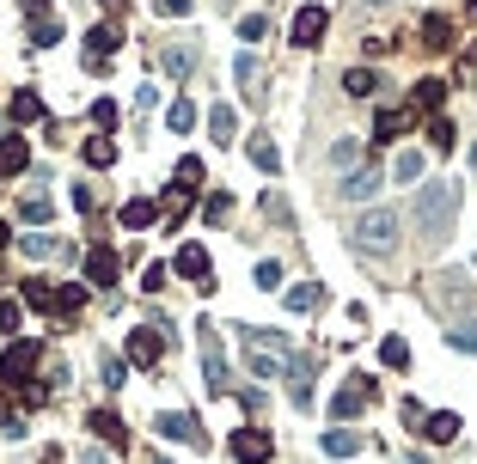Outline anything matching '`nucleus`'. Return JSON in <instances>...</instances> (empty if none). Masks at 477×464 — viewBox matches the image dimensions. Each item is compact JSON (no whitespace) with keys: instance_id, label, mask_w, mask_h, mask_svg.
Returning <instances> with one entry per match:
<instances>
[{"instance_id":"nucleus-6","label":"nucleus","mask_w":477,"mask_h":464,"mask_svg":"<svg viewBox=\"0 0 477 464\" xmlns=\"http://www.w3.org/2000/svg\"><path fill=\"white\" fill-rule=\"evenodd\" d=\"M233 80L245 86V98H251V104H264V92H270V67H264V61L245 49V56L233 61Z\"/></svg>"},{"instance_id":"nucleus-9","label":"nucleus","mask_w":477,"mask_h":464,"mask_svg":"<svg viewBox=\"0 0 477 464\" xmlns=\"http://www.w3.org/2000/svg\"><path fill=\"white\" fill-rule=\"evenodd\" d=\"M233 459L239 464H270V434H264V428H239V434H233Z\"/></svg>"},{"instance_id":"nucleus-30","label":"nucleus","mask_w":477,"mask_h":464,"mask_svg":"<svg viewBox=\"0 0 477 464\" xmlns=\"http://www.w3.org/2000/svg\"><path fill=\"white\" fill-rule=\"evenodd\" d=\"M80 305H86V287H80V282L56 287V312H62V318H80Z\"/></svg>"},{"instance_id":"nucleus-54","label":"nucleus","mask_w":477,"mask_h":464,"mask_svg":"<svg viewBox=\"0 0 477 464\" xmlns=\"http://www.w3.org/2000/svg\"><path fill=\"white\" fill-rule=\"evenodd\" d=\"M160 464H166V459H160Z\"/></svg>"},{"instance_id":"nucleus-8","label":"nucleus","mask_w":477,"mask_h":464,"mask_svg":"<svg viewBox=\"0 0 477 464\" xmlns=\"http://www.w3.org/2000/svg\"><path fill=\"white\" fill-rule=\"evenodd\" d=\"M117 269H123V257H117L110 244H92V251H86V282L92 287H110L117 282Z\"/></svg>"},{"instance_id":"nucleus-28","label":"nucleus","mask_w":477,"mask_h":464,"mask_svg":"<svg viewBox=\"0 0 477 464\" xmlns=\"http://www.w3.org/2000/svg\"><path fill=\"white\" fill-rule=\"evenodd\" d=\"M31 43H37V49H56V43H62V25H56V13L31 19Z\"/></svg>"},{"instance_id":"nucleus-52","label":"nucleus","mask_w":477,"mask_h":464,"mask_svg":"<svg viewBox=\"0 0 477 464\" xmlns=\"http://www.w3.org/2000/svg\"><path fill=\"white\" fill-rule=\"evenodd\" d=\"M472 171H477V147H472Z\"/></svg>"},{"instance_id":"nucleus-45","label":"nucleus","mask_w":477,"mask_h":464,"mask_svg":"<svg viewBox=\"0 0 477 464\" xmlns=\"http://www.w3.org/2000/svg\"><path fill=\"white\" fill-rule=\"evenodd\" d=\"M0 434H6V440H19V434H25V416H19V409H0Z\"/></svg>"},{"instance_id":"nucleus-46","label":"nucleus","mask_w":477,"mask_h":464,"mask_svg":"<svg viewBox=\"0 0 477 464\" xmlns=\"http://www.w3.org/2000/svg\"><path fill=\"white\" fill-rule=\"evenodd\" d=\"M257 287H264V294L282 287V263H257Z\"/></svg>"},{"instance_id":"nucleus-21","label":"nucleus","mask_w":477,"mask_h":464,"mask_svg":"<svg viewBox=\"0 0 477 464\" xmlns=\"http://www.w3.org/2000/svg\"><path fill=\"white\" fill-rule=\"evenodd\" d=\"M153 221H160V202H147V196H135V202H123V226H129V232H147Z\"/></svg>"},{"instance_id":"nucleus-49","label":"nucleus","mask_w":477,"mask_h":464,"mask_svg":"<svg viewBox=\"0 0 477 464\" xmlns=\"http://www.w3.org/2000/svg\"><path fill=\"white\" fill-rule=\"evenodd\" d=\"M74 208H80V214H92V208H99V196H92V183H74Z\"/></svg>"},{"instance_id":"nucleus-11","label":"nucleus","mask_w":477,"mask_h":464,"mask_svg":"<svg viewBox=\"0 0 477 464\" xmlns=\"http://www.w3.org/2000/svg\"><path fill=\"white\" fill-rule=\"evenodd\" d=\"M117 43H123V31H117V25H92V31H86V61H92V67H104V56H117Z\"/></svg>"},{"instance_id":"nucleus-4","label":"nucleus","mask_w":477,"mask_h":464,"mask_svg":"<svg viewBox=\"0 0 477 464\" xmlns=\"http://www.w3.org/2000/svg\"><path fill=\"white\" fill-rule=\"evenodd\" d=\"M160 440H178V446H196V452H202L208 446V434H202V422H196V416H184V409H166V416H160Z\"/></svg>"},{"instance_id":"nucleus-24","label":"nucleus","mask_w":477,"mask_h":464,"mask_svg":"<svg viewBox=\"0 0 477 464\" xmlns=\"http://www.w3.org/2000/svg\"><path fill=\"white\" fill-rule=\"evenodd\" d=\"M422 43H429V49H447V43H453V19H447V13H429V19H422Z\"/></svg>"},{"instance_id":"nucleus-16","label":"nucleus","mask_w":477,"mask_h":464,"mask_svg":"<svg viewBox=\"0 0 477 464\" xmlns=\"http://www.w3.org/2000/svg\"><path fill=\"white\" fill-rule=\"evenodd\" d=\"M25 165H31V147H25V135H6V141H0V178H19Z\"/></svg>"},{"instance_id":"nucleus-13","label":"nucleus","mask_w":477,"mask_h":464,"mask_svg":"<svg viewBox=\"0 0 477 464\" xmlns=\"http://www.w3.org/2000/svg\"><path fill=\"white\" fill-rule=\"evenodd\" d=\"M178 275H184V282H196L202 294L214 287V282H208V251H202V244H184V251H178Z\"/></svg>"},{"instance_id":"nucleus-23","label":"nucleus","mask_w":477,"mask_h":464,"mask_svg":"<svg viewBox=\"0 0 477 464\" xmlns=\"http://www.w3.org/2000/svg\"><path fill=\"white\" fill-rule=\"evenodd\" d=\"M343 92H349V98H374L379 74H374V67H349V74H343Z\"/></svg>"},{"instance_id":"nucleus-26","label":"nucleus","mask_w":477,"mask_h":464,"mask_svg":"<svg viewBox=\"0 0 477 464\" xmlns=\"http://www.w3.org/2000/svg\"><path fill=\"white\" fill-rule=\"evenodd\" d=\"M379 366L404 373V366H410V343H404V336H386V343H379Z\"/></svg>"},{"instance_id":"nucleus-20","label":"nucleus","mask_w":477,"mask_h":464,"mask_svg":"<svg viewBox=\"0 0 477 464\" xmlns=\"http://www.w3.org/2000/svg\"><path fill=\"white\" fill-rule=\"evenodd\" d=\"M245 153H251V165H257V171H270V178L282 171V153H275V141H270V135H251V141H245Z\"/></svg>"},{"instance_id":"nucleus-47","label":"nucleus","mask_w":477,"mask_h":464,"mask_svg":"<svg viewBox=\"0 0 477 464\" xmlns=\"http://www.w3.org/2000/svg\"><path fill=\"white\" fill-rule=\"evenodd\" d=\"M92 122H99V129H117V104L99 98V104H92Z\"/></svg>"},{"instance_id":"nucleus-15","label":"nucleus","mask_w":477,"mask_h":464,"mask_svg":"<svg viewBox=\"0 0 477 464\" xmlns=\"http://www.w3.org/2000/svg\"><path fill=\"white\" fill-rule=\"evenodd\" d=\"M459 428H465V422H459L453 409H435V416H422V434H429L435 446H453V440H459Z\"/></svg>"},{"instance_id":"nucleus-32","label":"nucleus","mask_w":477,"mask_h":464,"mask_svg":"<svg viewBox=\"0 0 477 464\" xmlns=\"http://www.w3.org/2000/svg\"><path fill=\"white\" fill-rule=\"evenodd\" d=\"M110 160H117V141H110V135H92V141H86V165H99L104 171Z\"/></svg>"},{"instance_id":"nucleus-10","label":"nucleus","mask_w":477,"mask_h":464,"mask_svg":"<svg viewBox=\"0 0 477 464\" xmlns=\"http://www.w3.org/2000/svg\"><path fill=\"white\" fill-rule=\"evenodd\" d=\"M361 404H374V379H349V385L331 397V416H337V422H349Z\"/></svg>"},{"instance_id":"nucleus-5","label":"nucleus","mask_w":477,"mask_h":464,"mask_svg":"<svg viewBox=\"0 0 477 464\" xmlns=\"http://www.w3.org/2000/svg\"><path fill=\"white\" fill-rule=\"evenodd\" d=\"M325 31H331V13H325V6H300V13H294V43H300V49H318Z\"/></svg>"},{"instance_id":"nucleus-38","label":"nucleus","mask_w":477,"mask_h":464,"mask_svg":"<svg viewBox=\"0 0 477 464\" xmlns=\"http://www.w3.org/2000/svg\"><path fill=\"white\" fill-rule=\"evenodd\" d=\"M239 37H245V43H264V37H270V19H264V13H245V19H239Z\"/></svg>"},{"instance_id":"nucleus-3","label":"nucleus","mask_w":477,"mask_h":464,"mask_svg":"<svg viewBox=\"0 0 477 464\" xmlns=\"http://www.w3.org/2000/svg\"><path fill=\"white\" fill-rule=\"evenodd\" d=\"M37 355H43L37 343H6V355H0V385H13V391H19V385L37 373Z\"/></svg>"},{"instance_id":"nucleus-50","label":"nucleus","mask_w":477,"mask_h":464,"mask_svg":"<svg viewBox=\"0 0 477 464\" xmlns=\"http://www.w3.org/2000/svg\"><path fill=\"white\" fill-rule=\"evenodd\" d=\"M0 330H19V300H0Z\"/></svg>"},{"instance_id":"nucleus-29","label":"nucleus","mask_w":477,"mask_h":464,"mask_svg":"<svg viewBox=\"0 0 477 464\" xmlns=\"http://www.w3.org/2000/svg\"><path fill=\"white\" fill-rule=\"evenodd\" d=\"M453 141H459V129L447 117H429V147H435V153H453Z\"/></svg>"},{"instance_id":"nucleus-40","label":"nucleus","mask_w":477,"mask_h":464,"mask_svg":"<svg viewBox=\"0 0 477 464\" xmlns=\"http://www.w3.org/2000/svg\"><path fill=\"white\" fill-rule=\"evenodd\" d=\"M190 67H196V56H190V49H166V74H171V80H184Z\"/></svg>"},{"instance_id":"nucleus-34","label":"nucleus","mask_w":477,"mask_h":464,"mask_svg":"<svg viewBox=\"0 0 477 464\" xmlns=\"http://www.w3.org/2000/svg\"><path fill=\"white\" fill-rule=\"evenodd\" d=\"M37 117H43L37 92H13V122H37Z\"/></svg>"},{"instance_id":"nucleus-12","label":"nucleus","mask_w":477,"mask_h":464,"mask_svg":"<svg viewBox=\"0 0 477 464\" xmlns=\"http://www.w3.org/2000/svg\"><path fill=\"white\" fill-rule=\"evenodd\" d=\"M86 428H92L104 446H117V452L129 446V428H123V416H117V409H92V422H86Z\"/></svg>"},{"instance_id":"nucleus-19","label":"nucleus","mask_w":477,"mask_h":464,"mask_svg":"<svg viewBox=\"0 0 477 464\" xmlns=\"http://www.w3.org/2000/svg\"><path fill=\"white\" fill-rule=\"evenodd\" d=\"M410 122H416V110H392V104H386V110L374 117V141H398Z\"/></svg>"},{"instance_id":"nucleus-27","label":"nucleus","mask_w":477,"mask_h":464,"mask_svg":"<svg viewBox=\"0 0 477 464\" xmlns=\"http://www.w3.org/2000/svg\"><path fill=\"white\" fill-rule=\"evenodd\" d=\"M166 129H171V135H190V129H196V104H190V98H171Z\"/></svg>"},{"instance_id":"nucleus-39","label":"nucleus","mask_w":477,"mask_h":464,"mask_svg":"<svg viewBox=\"0 0 477 464\" xmlns=\"http://www.w3.org/2000/svg\"><path fill=\"white\" fill-rule=\"evenodd\" d=\"M178 190H190V196L202 190V160H178Z\"/></svg>"},{"instance_id":"nucleus-7","label":"nucleus","mask_w":477,"mask_h":464,"mask_svg":"<svg viewBox=\"0 0 477 464\" xmlns=\"http://www.w3.org/2000/svg\"><path fill=\"white\" fill-rule=\"evenodd\" d=\"M166 355V336H160V324H141V330H129V361L135 366H153Z\"/></svg>"},{"instance_id":"nucleus-51","label":"nucleus","mask_w":477,"mask_h":464,"mask_svg":"<svg viewBox=\"0 0 477 464\" xmlns=\"http://www.w3.org/2000/svg\"><path fill=\"white\" fill-rule=\"evenodd\" d=\"M6 244H13V232H6V221H0V251H6Z\"/></svg>"},{"instance_id":"nucleus-43","label":"nucleus","mask_w":477,"mask_h":464,"mask_svg":"<svg viewBox=\"0 0 477 464\" xmlns=\"http://www.w3.org/2000/svg\"><path fill=\"white\" fill-rule=\"evenodd\" d=\"M447 343H453V348H472V355H477V324H459V330H447Z\"/></svg>"},{"instance_id":"nucleus-14","label":"nucleus","mask_w":477,"mask_h":464,"mask_svg":"<svg viewBox=\"0 0 477 464\" xmlns=\"http://www.w3.org/2000/svg\"><path fill=\"white\" fill-rule=\"evenodd\" d=\"M208 141H221V147L239 141V110H233V104H214V110H208Z\"/></svg>"},{"instance_id":"nucleus-53","label":"nucleus","mask_w":477,"mask_h":464,"mask_svg":"<svg viewBox=\"0 0 477 464\" xmlns=\"http://www.w3.org/2000/svg\"><path fill=\"white\" fill-rule=\"evenodd\" d=\"M368 6H386V0H368Z\"/></svg>"},{"instance_id":"nucleus-18","label":"nucleus","mask_w":477,"mask_h":464,"mask_svg":"<svg viewBox=\"0 0 477 464\" xmlns=\"http://www.w3.org/2000/svg\"><path fill=\"white\" fill-rule=\"evenodd\" d=\"M325 459H355V452H361V434H355V428H325Z\"/></svg>"},{"instance_id":"nucleus-25","label":"nucleus","mask_w":477,"mask_h":464,"mask_svg":"<svg viewBox=\"0 0 477 464\" xmlns=\"http://www.w3.org/2000/svg\"><path fill=\"white\" fill-rule=\"evenodd\" d=\"M19 300L37 305V312H56V282H37V275H31V282L19 287Z\"/></svg>"},{"instance_id":"nucleus-2","label":"nucleus","mask_w":477,"mask_h":464,"mask_svg":"<svg viewBox=\"0 0 477 464\" xmlns=\"http://www.w3.org/2000/svg\"><path fill=\"white\" fill-rule=\"evenodd\" d=\"M398 239H404V214L398 208H368L355 221V251H368V257H392Z\"/></svg>"},{"instance_id":"nucleus-37","label":"nucleus","mask_w":477,"mask_h":464,"mask_svg":"<svg viewBox=\"0 0 477 464\" xmlns=\"http://www.w3.org/2000/svg\"><path fill=\"white\" fill-rule=\"evenodd\" d=\"M392 178H398V183H416V178H422V153H416V147H410V153H398Z\"/></svg>"},{"instance_id":"nucleus-48","label":"nucleus","mask_w":477,"mask_h":464,"mask_svg":"<svg viewBox=\"0 0 477 464\" xmlns=\"http://www.w3.org/2000/svg\"><path fill=\"white\" fill-rule=\"evenodd\" d=\"M141 287H147V294H160V287H166V263H147V275H141Z\"/></svg>"},{"instance_id":"nucleus-31","label":"nucleus","mask_w":477,"mask_h":464,"mask_svg":"<svg viewBox=\"0 0 477 464\" xmlns=\"http://www.w3.org/2000/svg\"><path fill=\"white\" fill-rule=\"evenodd\" d=\"M19 214H25V221H31V226H43V221H49V214H56V208H49V196H43V190H31V196H25V202H19Z\"/></svg>"},{"instance_id":"nucleus-42","label":"nucleus","mask_w":477,"mask_h":464,"mask_svg":"<svg viewBox=\"0 0 477 464\" xmlns=\"http://www.w3.org/2000/svg\"><path fill=\"white\" fill-rule=\"evenodd\" d=\"M99 373H104V385H110V391H117V385L129 379V366L117 361V355H104V361H99Z\"/></svg>"},{"instance_id":"nucleus-33","label":"nucleus","mask_w":477,"mask_h":464,"mask_svg":"<svg viewBox=\"0 0 477 464\" xmlns=\"http://www.w3.org/2000/svg\"><path fill=\"white\" fill-rule=\"evenodd\" d=\"M160 214H166V221L178 226V221L190 214V190H178V183H171V190H166V202H160Z\"/></svg>"},{"instance_id":"nucleus-22","label":"nucleus","mask_w":477,"mask_h":464,"mask_svg":"<svg viewBox=\"0 0 477 464\" xmlns=\"http://www.w3.org/2000/svg\"><path fill=\"white\" fill-rule=\"evenodd\" d=\"M441 98H447V80H416L410 110H429V117H441Z\"/></svg>"},{"instance_id":"nucleus-44","label":"nucleus","mask_w":477,"mask_h":464,"mask_svg":"<svg viewBox=\"0 0 477 464\" xmlns=\"http://www.w3.org/2000/svg\"><path fill=\"white\" fill-rule=\"evenodd\" d=\"M190 6H196V0H153V13H160V19H184Z\"/></svg>"},{"instance_id":"nucleus-41","label":"nucleus","mask_w":477,"mask_h":464,"mask_svg":"<svg viewBox=\"0 0 477 464\" xmlns=\"http://www.w3.org/2000/svg\"><path fill=\"white\" fill-rule=\"evenodd\" d=\"M202 214H208L214 226H221V221L233 214V196H227V190H221V196H208V202H202Z\"/></svg>"},{"instance_id":"nucleus-35","label":"nucleus","mask_w":477,"mask_h":464,"mask_svg":"<svg viewBox=\"0 0 477 464\" xmlns=\"http://www.w3.org/2000/svg\"><path fill=\"white\" fill-rule=\"evenodd\" d=\"M19 251H25V257H56V232H25Z\"/></svg>"},{"instance_id":"nucleus-36","label":"nucleus","mask_w":477,"mask_h":464,"mask_svg":"<svg viewBox=\"0 0 477 464\" xmlns=\"http://www.w3.org/2000/svg\"><path fill=\"white\" fill-rule=\"evenodd\" d=\"M318 300H325V287H288V312H312V305H318Z\"/></svg>"},{"instance_id":"nucleus-1","label":"nucleus","mask_w":477,"mask_h":464,"mask_svg":"<svg viewBox=\"0 0 477 464\" xmlns=\"http://www.w3.org/2000/svg\"><path fill=\"white\" fill-rule=\"evenodd\" d=\"M459 221V190L453 183H416V232L429 244H441Z\"/></svg>"},{"instance_id":"nucleus-17","label":"nucleus","mask_w":477,"mask_h":464,"mask_svg":"<svg viewBox=\"0 0 477 464\" xmlns=\"http://www.w3.org/2000/svg\"><path fill=\"white\" fill-rule=\"evenodd\" d=\"M379 171L374 165H361V171H349V178H343V196H349V202H368V196H379Z\"/></svg>"}]
</instances>
